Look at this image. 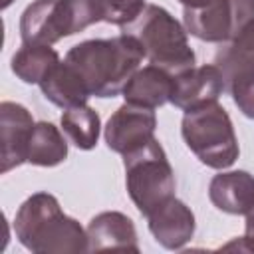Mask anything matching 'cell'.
I'll return each mask as SVG.
<instances>
[{"label":"cell","mask_w":254,"mask_h":254,"mask_svg":"<svg viewBox=\"0 0 254 254\" xmlns=\"http://www.w3.org/2000/svg\"><path fill=\"white\" fill-rule=\"evenodd\" d=\"M60 64V56L46 44H22L12 56V71L24 83H38Z\"/></svg>","instance_id":"obj_18"},{"label":"cell","mask_w":254,"mask_h":254,"mask_svg":"<svg viewBox=\"0 0 254 254\" xmlns=\"http://www.w3.org/2000/svg\"><path fill=\"white\" fill-rule=\"evenodd\" d=\"M60 125H62L64 135L73 147L81 151H89L97 145L101 121H99L97 111L91 109L89 105H77V107L65 109L62 113Z\"/></svg>","instance_id":"obj_19"},{"label":"cell","mask_w":254,"mask_h":254,"mask_svg":"<svg viewBox=\"0 0 254 254\" xmlns=\"http://www.w3.org/2000/svg\"><path fill=\"white\" fill-rule=\"evenodd\" d=\"M149 230L155 240L167 250H181L194 234V214L179 198H169L149 216Z\"/></svg>","instance_id":"obj_11"},{"label":"cell","mask_w":254,"mask_h":254,"mask_svg":"<svg viewBox=\"0 0 254 254\" xmlns=\"http://www.w3.org/2000/svg\"><path fill=\"white\" fill-rule=\"evenodd\" d=\"M155 127H157V117L153 109L125 101L107 119L103 137L111 151L119 155H127L147 145L155 135Z\"/></svg>","instance_id":"obj_8"},{"label":"cell","mask_w":254,"mask_h":254,"mask_svg":"<svg viewBox=\"0 0 254 254\" xmlns=\"http://www.w3.org/2000/svg\"><path fill=\"white\" fill-rule=\"evenodd\" d=\"M181 135L194 157L210 169H228L238 159V139L230 115L216 101L185 111Z\"/></svg>","instance_id":"obj_4"},{"label":"cell","mask_w":254,"mask_h":254,"mask_svg":"<svg viewBox=\"0 0 254 254\" xmlns=\"http://www.w3.org/2000/svg\"><path fill=\"white\" fill-rule=\"evenodd\" d=\"M236 103V107L242 111V115L254 119V77H248L244 81H238L228 91Z\"/></svg>","instance_id":"obj_22"},{"label":"cell","mask_w":254,"mask_h":254,"mask_svg":"<svg viewBox=\"0 0 254 254\" xmlns=\"http://www.w3.org/2000/svg\"><path fill=\"white\" fill-rule=\"evenodd\" d=\"M69 4L73 10L77 32H83L91 24L103 20V2L101 0H69Z\"/></svg>","instance_id":"obj_21"},{"label":"cell","mask_w":254,"mask_h":254,"mask_svg":"<svg viewBox=\"0 0 254 254\" xmlns=\"http://www.w3.org/2000/svg\"><path fill=\"white\" fill-rule=\"evenodd\" d=\"M67 157V143L54 123L40 121L34 125L26 163L38 167H56Z\"/></svg>","instance_id":"obj_17"},{"label":"cell","mask_w":254,"mask_h":254,"mask_svg":"<svg viewBox=\"0 0 254 254\" xmlns=\"http://www.w3.org/2000/svg\"><path fill=\"white\" fill-rule=\"evenodd\" d=\"M121 32L137 40L143 56L153 65L173 75L194 67V52L189 46L187 30L163 6L147 4L133 22L121 28Z\"/></svg>","instance_id":"obj_3"},{"label":"cell","mask_w":254,"mask_h":254,"mask_svg":"<svg viewBox=\"0 0 254 254\" xmlns=\"http://www.w3.org/2000/svg\"><path fill=\"white\" fill-rule=\"evenodd\" d=\"M101 2H103V22L121 28L133 22L147 6L145 0H101Z\"/></svg>","instance_id":"obj_20"},{"label":"cell","mask_w":254,"mask_h":254,"mask_svg":"<svg viewBox=\"0 0 254 254\" xmlns=\"http://www.w3.org/2000/svg\"><path fill=\"white\" fill-rule=\"evenodd\" d=\"M40 89L44 93V97L48 101H52L54 105L62 107V109H71L77 105H85V101L91 97L83 77L79 75V71L67 64L65 60L60 62L42 81H40Z\"/></svg>","instance_id":"obj_16"},{"label":"cell","mask_w":254,"mask_h":254,"mask_svg":"<svg viewBox=\"0 0 254 254\" xmlns=\"http://www.w3.org/2000/svg\"><path fill=\"white\" fill-rule=\"evenodd\" d=\"M171 91H173V73L151 64L139 67L131 75V79L127 81L121 93L127 103L155 109L171 101Z\"/></svg>","instance_id":"obj_15"},{"label":"cell","mask_w":254,"mask_h":254,"mask_svg":"<svg viewBox=\"0 0 254 254\" xmlns=\"http://www.w3.org/2000/svg\"><path fill=\"white\" fill-rule=\"evenodd\" d=\"M73 34L77 28L69 0H34L20 16L22 44L52 46Z\"/></svg>","instance_id":"obj_7"},{"label":"cell","mask_w":254,"mask_h":254,"mask_svg":"<svg viewBox=\"0 0 254 254\" xmlns=\"http://www.w3.org/2000/svg\"><path fill=\"white\" fill-rule=\"evenodd\" d=\"M244 230H246V236L254 242V206L246 212V222H244Z\"/></svg>","instance_id":"obj_23"},{"label":"cell","mask_w":254,"mask_h":254,"mask_svg":"<svg viewBox=\"0 0 254 254\" xmlns=\"http://www.w3.org/2000/svg\"><path fill=\"white\" fill-rule=\"evenodd\" d=\"M87 250H133L139 252L137 230L133 220L117 210L95 214L87 224Z\"/></svg>","instance_id":"obj_12"},{"label":"cell","mask_w":254,"mask_h":254,"mask_svg":"<svg viewBox=\"0 0 254 254\" xmlns=\"http://www.w3.org/2000/svg\"><path fill=\"white\" fill-rule=\"evenodd\" d=\"M12 4V0H2V8H8Z\"/></svg>","instance_id":"obj_25"},{"label":"cell","mask_w":254,"mask_h":254,"mask_svg":"<svg viewBox=\"0 0 254 254\" xmlns=\"http://www.w3.org/2000/svg\"><path fill=\"white\" fill-rule=\"evenodd\" d=\"M143 58L137 40L127 34L107 40H85L65 54V62L79 71L89 93L101 99L119 95Z\"/></svg>","instance_id":"obj_1"},{"label":"cell","mask_w":254,"mask_h":254,"mask_svg":"<svg viewBox=\"0 0 254 254\" xmlns=\"http://www.w3.org/2000/svg\"><path fill=\"white\" fill-rule=\"evenodd\" d=\"M123 167L129 198L145 218L175 196V173L163 145L155 137L123 155Z\"/></svg>","instance_id":"obj_5"},{"label":"cell","mask_w":254,"mask_h":254,"mask_svg":"<svg viewBox=\"0 0 254 254\" xmlns=\"http://www.w3.org/2000/svg\"><path fill=\"white\" fill-rule=\"evenodd\" d=\"M224 91V81L220 69L214 64L194 65L173 75L171 103L183 111L194 109L198 105L216 101Z\"/></svg>","instance_id":"obj_9"},{"label":"cell","mask_w":254,"mask_h":254,"mask_svg":"<svg viewBox=\"0 0 254 254\" xmlns=\"http://www.w3.org/2000/svg\"><path fill=\"white\" fill-rule=\"evenodd\" d=\"M14 232L22 246L36 254H77L87 250V232L67 216L50 192L28 196L16 212Z\"/></svg>","instance_id":"obj_2"},{"label":"cell","mask_w":254,"mask_h":254,"mask_svg":"<svg viewBox=\"0 0 254 254\" xmlns=\"http://www.w3.org/2000/svg\"><path fill=\"white\" fill-rule=\"evenodd\" d=\"M210 202L228 214H246L254 206V177L246 171H228L212 177Z\"/></svg>","instance_id":"obj_14"},{"label":"cell","mask_w":254,"mask_h":254,"mask_svg":"<svg viewBox=\"0 0 254 254\" xmlns=\"http://www.w3.org/2000/svg\"><path fill=\"white\" fill-rule=\"evenodd\" d=\"M34 117L32 113L14 101L0 103V131H2V173H8L28 157V145L34 131Z\"/></svg>","instance_id":"obj_10"},{"label":"cell","mask_w":254,"mask_h":254,"mask_svg":"<svg viewBox=\"0 0 254 254\" xmlns=\"http://www.w3.org/2000/svg\"><path fill=\"white\" fill-rule=\"evenodd\" d=\"M254 22V0H208L196 8L183 10L187 34L210 42L226 44Z\"/></svg>","instance_id":"obj_6"},{"label":"cell","mask_w":254,"mask_h":254,"mask_svg":"<svg viewBox=\"0 0 254 254\" xmlns=\"http://www.w3.org/2000/svg\"><path fill=\"white\" fill-rule=\"evenodd\" d=\"M214 65L220 69L224 91L232 85L254 77V22L248 24L234 40L220 44L214 54Z\"/></svg>","instance_id":"obj_13"},{"label":"cell","mask_w":254,"mask_h":254,"mask_svg":"<svg viewBox=\"0 0 254 254\" xmlns=\"http://www.w3.org/2000/svg\"><path fill=\"white\" fill-rule=\"evenodd\" d=\"M185 8H196V6H202V4H206L208 0H179Z\"/></svg>","instance_id":"obj_24"}]
</instances>
